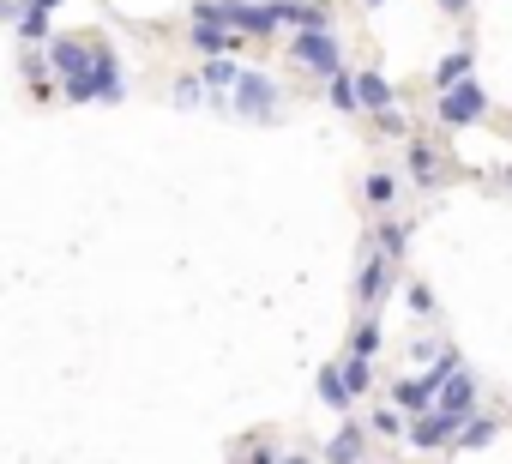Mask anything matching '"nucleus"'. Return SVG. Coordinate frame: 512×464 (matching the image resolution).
I'll return each mask as SVG.
<instances>
[{
	"label": "nucleus",
	"mask_w": 512,
	"mask_h": 464,
	"mask_svg": "<svg viewBox=\"0 0 512 464\" xmlns=\"http://www.w3.org/2000/svg\"><path fill=\"white\" fill-rule=\"evenodd\" d=\"M49 67L61 73L73 103H121L127 97L115 49L103 37H49Z\"/></svg>",
	"instance_id": "f257e3e1"
},
{
	"label": "nucleus",
	"mask_w": 512,
	"mask_h": 464,
	"mask_svg": "<svg viewBox=\"0 0 512 464\" xmlns=\"http://www.w3.org/2000/svg\"><path fill=\"white\" fill-rule=\"evenodd\" d=\"M434 115H440L446 127H470V121L488 115V91H482L476 79H458V85H446V91L434 97Z\"/></svg>",
	"instance_id": "f03ea898"
},
{
	"label": "nucleus",
	"mask_w": 512,
	"mask_h": 464,
	"mask_svg": "<svg viewBox=\"0 0 512 464\" xmlns=\"http://www.w3.org/2000/svg\"><path fill=\"white\" fill-rule=\"evenodd\" d=\"M290 55H296L302 67H314V73H344V43H338L326 25L296 31V37H290Z\"/></svg>",
	"instance_id": "7ed1b4c3"
},
{
	"label": "nucleus",
	"mask_w": 512,
	"mask_h": 464,
	"mask_svg": "<svg viewBox=\"0 0 512 464\" xmlns=\"http://www.w3.org/2000/svg\"><path fill=\"white\" fill-rule=\"evenodd\" d=\"M458 434H464V416H452V410H422L416 422H410V446L416 452H434V446H458Z\"/></svg>",
	"instance_id": "20e7f679"
},
{
	"label": "nucleus",
	"mask_w": 512,
	"mask_h": 464,
	"mask_svg": "<svg viewBox=\"0 0 512 464\" xmlns=\"http://www.w3.org/2000/svg\"><path fill=\"white\" fill-rule=\"evenodd\" d=\"M235 109H241V115H253V121H266V115L278 109V85H272L266 73H247V67H241V85H235Z\"/></svg>",
	"instance_id": "39448f33"
},
{
	"label": "nucleus",
	"mask_w": 512,
	"mask_h": 464,
	"mask_svg": "<svg viewBox=\"0 0 512 464\" xmlns=\"http://www.w3.org/2000/svg\"><path fill=\"white\" fill-rule=\"evenodd\" d=\"M241 43H247L241 31H229V25H217V19H193V49H199V55L223 61V55H235Z\"/></svg>",
	"instance_id": "423d86ee"
},
{
	"label": "nucleus",
	"mask_w": 512,
	"mask_h": 464,
	"mask_svg": "<svg viewBox=\"0 0 512 464\" xmlns=\"http://www.w3.org/2000/svg\"><path fill=\"white\" fill-rule=\"evenodd\" d=\"M470 404H476V374H470L464 362H452V368H446V386H440V410L470 416Z\"/></svg>",
	"instance_id": "0eeeda50"
},
{
	"label": "nucleus",
	"mask_w": 512,
	"mask_h": 464,
	"mask_svg": "<svg viewBox=\"0 0 512 464\" xmlns=\"http://www.w3.org/2000/svg\"><path fill=\"white\" fill-rule=\"evenodd\" d=\"M386 290H392V260L374 248V254H368V266H362V284H356V296H362V308H374Z\"/></svg>",
	"instance_id": "6e6552de"
},
{
	"label": "nucleus",
	"mask_w": 512,
	"mask_h": 464,
	"mask_svg": "<svg viewBox=\"0 0 512 464\" xmlns=\"http://www.w3.org/2000/svg\"><path fill=\"white\" fill-rule=\"evenodd\" d=\"M320 398H326L332 410H350V398H356V386H350V368H344V362H332V368L320 374Z\"/></svg>",
	"instance_id": "1a4fd4ad"
},
{
	"label": "nucleus",
	"mask_w": 512,
	"mask_h": 464,
	"mask_svg": "<svg viewBox=\"0 0 512 464\" xmlns=\"http://www.w3.org/2000/svg\"><path fill=\"white\" fill-rule=\"evenodd\" d=\"M410 175L416 187H440V157L428 151V139H410Z\"/></svg>",
	"instance_id": "9d476101"
},
{
	"label": "nucleus",
	"mask_w": 512,
	"mask_h": 464,
	"mask_svg": "<svg viewBox=\"0 0 512 464\" xmlns=\"http://www.w3.org/2000/svg\"><path fill=\"white\" fill-rule=\"evenodd\" d=\"M326 458H332V464H356V458H362V428H356V422H344V428L332 434Z\"/></svg>",
	"instance_id": "9b49d317"
},
{
	"label": "nucleus",
	"mask_w": 512,
	"mask_h": 464,
	"mask_svg": "<svg viewBox=\"0 0 512 464\" xmlns=\"http://www.w3.org/2000/svg\"><path fill=\"white\" fill-rule=\"evenodd\" d=\"M356 91H362V109H374V115H386V109H392V85H386L380 73H362V79H356Z\"/></svg>",
	"instance_id": "f8f14e48"
},
{
	"label": "nucleus",
	"mask_w": 512,
	"mask_h": 464,
	"mask_svg": "<svg viewBox=\"0 0 512 464\" xmlns=\"http://www.w3.org/2000/svg\"><path fill=\"white\" fill-rule=\"evenodd\" d=\"M362 199H368V205H392V199H398V175H392V169H374V175L362 181Z\"/></svg>",
	"instance_id": "ddd939ff"
},
{
	"label": "nucleus",
	"mask_w": 512,
	"mask_h": 464,
	"mask_svg": "<svg viewBox=\"0 0 512 464\" xmlns=\"http://www.w3.org/2000/svg\"><path fill=\"white\" fill-rule=\"evenodd\" d=\"M464 73H470V49H452V55H446V61H440V67H434V85H440V91H446V85H458V79H464Z\"/></svg>",
	"instance_id": "4468645a"
},
{
	"label": "nucleus",
	"mask_w": 512,
	"mask_h": 464,
	"mask_svg": "<svg viewBox=\"0 0 512 464\" xmlns=\"http://www.w3.org/2000/svg\"><path fill=\"white\" fill-rule=\"evenodd\" d=\"M326 97H332V109H362V91H356V79H344V73H332V85H326Z\"/></svg>",
	"instance_id": "2eb2a0df"
},
{
	"label": "nucleus",
	"mask_w": 512,
	"mask_h": 464,
	"mask_svg": "<svg viewBox=\"0 0 512 464\" xmlns=\"http://www.w3.org/2000/svg\"><path fill=\"white\" fill-rule=\"evenodd\" d=\"M374 350H380V320H362V326L350 332V356H362V362H368Z\"/></svg>",
	"instance_id": "dca6fc26"
},
{
	"label": "nucleus",
	"mask_w": 512,
	"mask_h": 464,
	"mask_svg": "<svg viewBox=\"0 0 512 464\" xmlns=\"http://www.w3.org/2000/svg\"><path fill=\"white\" fill-rule=\"evenodd\" d=\"M494 428H500L494 416H464V434H458V446H488V440H494Z\"/></svg>",
	"instance_id": "f3484780"
},
{
	"label": "nucleus",
	"mask_w": 512,
	"mask_h": 464,
	"mask_svg": "<svg viewBox=\"0 0 512 464\" xmlns=\"http://www.w3.org/2000/svg\"><path fill=\"white\" fill-rule=\"evenodd\" d=\"M368 428H374L380 440H398V434H410V428H404V416H398V404H386V410H374V422H368Z\"/></svg>",
	"instance_id": "a211bd4d"
},
{
	"label": "nucleus",
	"mask_w": 512,
	"mask_h": 464,
	"mask_svg": "<svg viewBox=\"0 0 512 464\" xmlns=\"http://www.w3.org/2000/svg\"><path fill=\"white\" fill-rule=\"evenodd\" d=\"M404 236H410L404 223H380V236H374V248H380L386 260H398V254H404Z\"/></svg>",
	"instance_id": "6ab92c4d"
},
{
	"label": "nucleus",
	"mask_w": 512,
	"mask_h": 464,
	"mask_svg": "<svg viewBox=\"0 0 512 464\" xmlns=\"http://www.w3.org/2000/svg\"><path fill=\"white\" fill-rule=\"evenodd\" d=\"M205 79H211V85H229V91H235V85H241V67H235V61H211V67H205Z\"/></svg>",
	"instance_id": "aec40b11"
},
{
	"label": "nucleus",
	"mask_w": 512,
	"mask_h": 464,
	"mask_svg": "<svg viewBox=\"0 0 512 464\" xmlns=\"http://www.w3.org/2000/svg\"><path fill=\"white\" fill-rule=\"evenodd\" d=\"M199 91H205V85H199V79H181V85H175V103H181V109H187V103H199Z\"/></svg>",
	"instance_id": "412c9836"
},
{
	"label": "nucleus",
	"mask_w": 512,
	"mask_h": 464,
	"mask_svg": "<svg viewBox=\"0 0 512 464\" xmlns=\"http://www.w3.org/2000/svg\"><path fill=\"white\" fill-rule=\"evenodd\" d=\"M241 464H272V452H247V458H241Z\"/></svg>",
	"instance_id": "4be33fe9"
},
{
	"label": "nucleus",
	"mask_w": 512,
	"mask_h": 464,
	"mask_svg": "<svg viewBox=\"0 0 512 464\" xmlns=\"http://www.w3.org/2000/svg\"><path fill=\"white\" fill-rule=\"evenodd\" d=\"M31 7H37V13H55V7H61V0H31Z\"/></svg>",
	"instance_id": "5701e85b"
},
{
	"label": "nucleus",
	"mask_w": 512,
	"mask_h": 464,
	"mask_svg": "<svg viewBox=\"0 0 512 464\" xmlns=\"http://www.w3.org/2000/svg\"><path fill=\"white\" fill-rule=\"evenodd\" d=\"M440 7H446V13H464V7H470V0H440Z\"/></svg>",
	"instance_id": "b1692460"
},
{
	"label": "nucleus",
	"mask_w": 512,
	"mask_h": 464,
	"mask_svg": "<svg viewBox=\"0 0 512 464\" xmlns=\"http://www.w3.org/2000/svg\"><path fill=\"white\" fill-rule=\"evenodd\" d=\"M284 464H314V458H308V452H290V458H284Z\"/></svg>",
	"instance_id": "393cba45"
},
{
	"label": "nucleus",
	"mask_w": 512,
	"mask_h": 464,
	"mask_svg": "<svg viewBox=\"0 0 512 464\" xmlns=\"http://www.w3.org/2000/svg\"><path fill=\"white\" fill-rule=\"evenodd\" d=\"M362 7H380V0H362Z\"/></svg>",
	"instance_id": "a878e982"
},
{
	"label": "nucleus",
	"mask_w": 512,
	"mask_h": 464,
	"mask_svg": "<svg viewBox=\"0 0 512 464\" xmlns=\"http://www.w3.org/2000/svg\"><path fill=\"white\" fill-rule=\"evenodd\" d=\"M506 181H512V175H506Z\"/></svg>",
	"instance_id": "bb28decb"
}]
</instances>
